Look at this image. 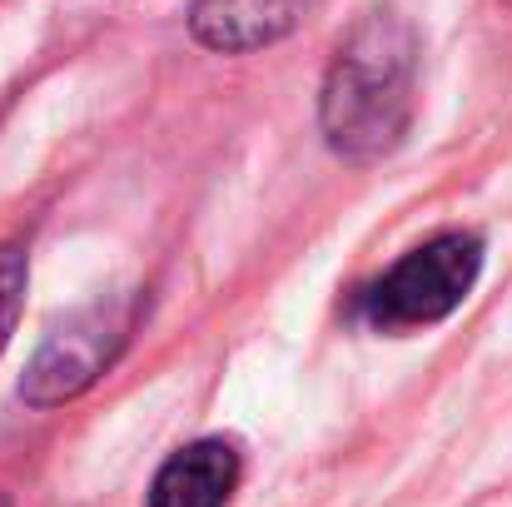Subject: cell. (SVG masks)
<instances>
[{
	"instance_id": "cell-1",
	"label": "cell",
	"mask_w": 512,
	"mask_h": 507,
	"mask_svg": "<svg viewBox=\"0 0 512 507\" xmlns=\"http://www.w3.org/2000/svg\"><path fill=\"white\" fill-rule=\"evenodd\" d=\"M413 85H418L413 20L393 5L363 10L339 40L319 90V125L329 150L353 165L393 155L413 125Z\"/></svg>"
},
{
	"instance_id": "cell-2",
	"label": "cell",
	"mask_w": 512,
	"mask_h": 507,
	"mask_svg": "<svg viewBox=\"0 0 512 507\" xmlns=\"http://www.w3.org/2000/svg\"><path fill=\"white\" fill-rule=\"evenodd\" d=\"M478 274H483V239L448 229V234H433L428 244L408 249L373 284H363L353 299V314L378 334L433 329L463 309Z\"/></svg>"
},
{
	"instance_id": "cell-3",
	"label": "cell",
	"mask_w": 512,
	"mask_h": 507,
	"mask_svg": "<svg viewBox=\"0 0 512 507\" xmlns=\"http://www.w3.org/2000/svg\"><path fill=\"white\" fill-rule=\"evenodd\" d=\"M135 319H140L135 294H110V299L75 309L65 324H55L45 334L35 358L25 363L20 398L30 408H60V403H75L80 393H90L110 373V363L125 353Z\"/></svg>"
},
{
	"instance_id": "cell-4",
	"label": "cell",
	"mask_w": 512,
	"mask_h": 507,
	"mask_svg": "<svg viewBox=\"0 0 512 507\" xmlns=\"http://www.w3.org/2000/svg\"><path fill=\"white\" fill-rule=\"evenodd\" d=\"M324 0H189V35L219 55H249L294 35Z\"/></svg>"
},
{
	"instance_id": "cell-5",
	"label": "cell",
	"mask_w": 512,
	"mask_h": 507,
	"mask_svg": "<svg viewBox=\"0 0 512 507\" xmlns=\"http://www.w3.org/2000/svg\"><path fill=\"white\" fill-rule=\"evenodd\" d=\"M244 478L239 443L229 438H199L165 458V468L150 483V507H224Z\"/></svg>"
},
{
	"instance_id": "cell-6",
	"label": "cell",
	"mask_w": 512,
	"mask_h": 507,
	"mask_svg": "<svg viewBox=\"0 0 512 507\" xmlns=\"http://www.w3.org/2000/svg\"><path fill=\"white\" fill-rule=\"evenodd\" d=\"M25 284H30V259L20 244H0V353L20 324V309H25Z\"/></svg>"
},
{
	"instance_id": "cell-7",
	"label": "cell",
	"mask_w": 512,
	"mask_h": 507,
	"mask_svg": "<svg viewBox=\"0 0 512 507\" xmlns=\"http://www.w3.org/2000/svg\"><path fill=\"white\" fill-rule=\"evenodd\" d=\"M0 507H10V503H5V493H0Z\"/></svg>"
}]
</instances>
